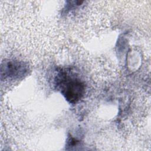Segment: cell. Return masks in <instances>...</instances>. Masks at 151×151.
I'll return each instance as SVG.
<instances>
[{
  "instance_id": "6da1fadb",
  "label": "cell",
  "mask_w": 151,
  "mask_h": 151,
  "mask_svg": "<svg viewBox=\"0 0 151 151\" xmlns=\"http://www.w3.org/2000/svg\"><path fill=\"white\" fill-rule=\"evenodd\" d=\"M61 84V93L70 103H76L83 95L84 86L79 80L64 76Z\"/></svg>"
}]
</instances>
